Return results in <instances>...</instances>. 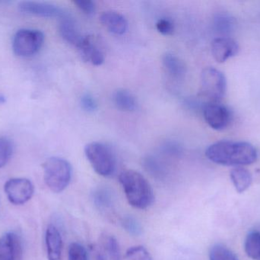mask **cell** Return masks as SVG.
<instances>
[{
  "label": "cell",
  "mask_w": 260,
  "mask_h": 260,
  "mask_svg": "<svg viewBox=\"0 0 260 260\" xmlns=\"http://www.w3.org/2000/svg\"><path fill=\"white\" fill-rule=\"evenodd\" d=\"M6 102V97L3 95L0 94V105Z\"/></svg>",
  "instance_id": "31"
},
{
  "label": "cell",
  "mask_w": 260,
  "mask_h": 260,
  "mask_svg": "<svg viewBox=\"0 0 260 260\" xmlns=\"http://www.w3.org/2000/svg\"><path fill=\"white\" fill-rule=\"evenodd\" d=\"M20 11L29 15L44 18H62L67 15L61 8L44 2L24 1L18 6Z\"/></svg>",
  "instance_id": "10"
},
{
  "label": "cell",
  "mask_w": 260,
  "mask_h": 260,
  "mask_svg": "<svg viewBox=\"0 0 260 260\" xmlns=\"http://www.w3.org/2000/svg\"><path fill=\"white\" fill-rule=\"evenodd\" d=\"M13 143L6 137H0V168L10 160L13 153Z\"/></svg>",
  "instance_id": "24"
},
{
  "label": "cell",
  "mask_w": 260,
  "mask_h": 260,
  "mask_svg": "<svg viewBox=\"0 0 260 260\" xmlns=\"http://www.w3.org/2000/svg\"><path fill=\"white\" fill-rule=\"evenodd\" d=\"M239 45L233 38L219 37L212 43V53L214 59L218 63H224L238 54Z\"/></svg>",
  "instance_id": "12"
},
{
  "label": "cell",
  "mask_w": 260,
  "mask_h": 260,
  "mask_svg": "<svg viewBox=\"0 0 260 260\" xmlns=\"http://www.w3.org/2000/svg\"><path fill=\"white\" fill-rule=\"evenodd\" d=\"M210 260H239L236 255L222 244H215L209 252Z\"/></svg>",
  "instance_id": "22"
},
{
  "label": "cell",
  "mask_w": 260,
  "mask_h": 260,
  "mask_svg": "<svg viewBox=\"0 0 260 260\" xmlns=\"http://www.w3.org/2000/svg\"><path fill=\"white\" fill-rule=\"evenodd\" d=\"M121 224L124 230L133 236H139L142 234V226L134 217H124L122 220Z\"/></svg>",
  "instance_id": "26"
},
{
  "label": "cell",
  "mask_w": 260,
  "mask_h": 260,
  "mask_svg": "<svg viewBox=\"0 0 260 260\" xmlns=\"http://www.w3.org/2000/svg\"><path fill=\"white\" fill-rule=\"evenodd\" d=\"M119 180L130 206L138 209H146L152 204V189L142 174L128 169L120 174Z\"/></svg>",
  "instance_id": "2"
},
{
  "label": "cell",
  "mask_w": 260,
  "mask_h": 260,
  "mask_svg": "<svg viewBox=\"0 0 260 260\" xmlns=\"http://www.w3.org/2000/svg\"><path fill=\"white\" fill-rule=\"evenodd\" d=\"M236 19L226 12L217 14L213 20L214 29L221 37H228L235 31Z\"/></svg>",
  "instance_id": "19"
},
{
  "label": "cell",
  "mask_w": 260,
  "mask_h": 260,
  "mask_svg": "<svg viewBox=\"0 0 260 260\" xmlns=\"http://www.w3.org/2000/svg\"><path fill=\"white\" fill-rule=\"evenodd\" d=\"M113 102L117 109L123 111H133L137 108V101L133 93L126 90H117L113 94Z\"/></svg>",
  "instance_id": "18"
},
{
  "label": "cell",
  "mask_w": 260,
  "mask_h": 260,
  "mask_svg": "<svg viewBox=\"0 0 260 260\" xmlns=\"http://www.w3.org/2000/svg\"><path fill=\"white\" fill-rule=\"evenodd\" d=\"M44 41L43 32L35 29H20L12 40L14 53L21 57H29L36 54Z\"/></svg>",
  "instance_id": "6"
},
{
  "label": "cell",
  "mask_w": 260,
  "mask_h": 260,
  "mask_svg": "<svg viewBox=\"0 0 260 260\" xmlns=\"http://www.w3.org/2000/svg\"><path fill=\"white\" fill-rule=\"evenodd\" d=\"M45 242L48 259L60 260L62 249V237L55 226L50 225L47 227Z\"/></svg>",
  "instance_id": "14"
},
{
  "label": "cell",
  "mask_w": 260,
  "mask_h": 260,
  "mask_svg": "<svg viewBox=\"0 0 260 260\" xmlns=\"http://www.w3.org/2000/svg\"><path fill=\"white\" fill-rule=\"evenodd\" d=\"M8 199L15 206L25 204L33 196L35 187L31 181L25 178L8 180L4 186Z\"/></svg>",
  "instance_id": "7"
},
{
  "label": "cell",
  "mask_w": 260,
  "mask_h": 260,
  "mask_svg": "<svg viewBox=\"0 0 260 260\" xmlns=\"http://www.w3.org/2000/svg\"><path fill=\"white\" fill-rule=\"evenodd\" d=\"M59 32L67 42L76 47L83 38L73 18H70L67 14L61 18Z\"/></svg>",
  "instance_id": "17"
},
{
  "label": "cell",
  "mask_w": 260,
  "mask_h": 260,
  "mask_svg": "<svg viewBox=\"0 0 260 260\" xmlns=\"http://www.w3.org/2000/svg\"><path fill=\"white\" fill-rule=\"evenodd\" d=\"M80 103L82 108L88 112H93L98 108L95 99L89 93H86L81 97Z\"/></svg>",
  "instance_id": "28"
},
{
  "label": "cell",
  "mask_w": 260,
  "mask_h": 260,
  "mask_svg": "<svg viewBox=\"0 0 260 260\" xmlns=\"http://www.w3.org/2000/svg\"><path fill=\"white\" fill-rule=\"evenodd\" d=\"M69 260H88V253L83 246L73 243L69 247Z\"/></svg>",
  "instance_id": "27"
},
{
  "label": "cell",
  "mask_w": 260,
  "mask_h": 260,
  "mask_svg": "<svg viewBox=\"0 0 260 260\" xmlns=\"http://www.w3.org/2000/svg\"><path fill=\"white\" fill-rule=\"evenodd\" d=\"M82 59L94 66H101L105 56L99 41L91 35L83 36L77 47Z\"/></svg>",
  "instance_id": "9"
},
{
  "label": "cell",
  "mask_w": 260,
  "mask_h": 260,
  "mask_svg": "<svg viewBox=\"0 0 260 260\" xmlns=\"http://www.w3.org/2000/svg\"><path fill=\"white\" fill-rule=\"evenodd\" d=\"M99 260H120V250L116 238L111 235H102L97 245Z\"/></svg>",
  "instance_id": "13"
},
{
  "label": "cell",
  "mask_w": 260,
  "mask_h": 260,
  "mask_svg": "<svg viewBox=\"0 0 260 260\" xmlns=\"http://www.w3.org/2000/svg\"><path fill=\"white\" fill-rule=\"evenodd\" d=\"M156 28L164 35H171L174 32V24L167 18H160L156 23Z\"/></svg>",
  "instance_id": "30"
},
{
  "label": "cell",
  "mask_w": 260,
  "mask_h": 260,
  "mask_svg": "<svg viewBox=\"0 0 260 260\" xmlns=\"http://www.w3.org/2000/svg\"><path fill=\"white\" fill-rule=\"evenodd\" d=\"M227 90V80L222 72L207 67L202 72L201 95L207 102H220Z\"/></svg>",
  "instance_id": "5"
},
{
  "label": "cell",
  "mask_w": 260,
  "mask_h": 260,
  "mask_svg": "<svg viewBox=\"0 0 260 260\" xmlns=\"http://www.w3.org/2000/svg\"><path fill=\"white\" fill-rule=\"evenodd\" d=\"M162 64L168 76L174 80L183 79L186 75V66L177 55L166 53L162 57Z\"/></svg>",
  "instance_id": "16"
},
{
  "label": "cell",
  "mask_w": 260,
  "mask_h": 260,
  "mask_svg": "<svg viewBox=\"0 0 260 260\" xmlns=\"http://www.w3.org/2000/svg\"><path fill=\"white\" fill-rule=\"evenodd\" d=\"M101 22L110 32L121 35L128 30V22L124 16L114 11H107L101 15Z\"/></svg>",
  "instance_id": "15"
},
{
  "label": "cell",
  "mask_w": 260,
  "mask_h": 260,
  "mask_svg": "<svg viewBox=\"0 0 260 260\" xmlns=\"http://www.w3.org/2000/svg\"><path fill=\"white\" fill-rule=\"evenodd\" d=\"M44 181L47 187L55 193L67 189L72 178L71 165L65 159L50 157L43 164Z\"/></svg>",
  "instance_id": "3"
},
{
  "label": "cell",
  "mask_w": 260,
  "mask_h": 260,
  "mask_svg": "<svg viewBox=\"0 0 260 260\" xmlns=\"http://www.w3.org/2000/svg\"><path fill=\"white\" fill-rule=\"evenodd\" d=\"M231 179L237 192L239 193L245 192L253 181L251 174L241 166H237L231 171Z\"/></svg>",
  "instance_id": "20"
},
{
  "label": "cell",
  "mask_w": 260,
  "mask_h": 260,
  "mask_svg": "<svg viewBox=\"0 0 260 260\" xmlns=\"http://www.w3.org/2000/svg\"><path fill=\"white\" fill-rule=\"evenodd\" d=\"M93 200L95 206L100 209H108L112 206V195L108 189H97L93 195Z\"/></svg>",
  "instance_id": "23"
},
{
  "label": "cell",
  "mask_w": 260,
  "mask_h": 260,
  "mask_svg": "<svg viewBox=\"0 0 260 260\" xmlns=\"http://www.w3.org/2000/svg\"><path fill=\"white\" fill-rule=\"evenodd\" d=\"M73 3L86 15H91L95 12V3L91 0H76Z\"/></svg>",
  "instance_id": "29"
},
{
  "label": "cell",
  "mask_w": 260,
  "mask_h": 260,
  "mask_svg": "<svg viewBox=\"0 0 260 260\" xmlns=\"http://www.w3.org/2000/svg\"><path fill=\"white\" fill-rule=\"evenodd\" d=\"M21 239L16 234L9 232L0 238V260H22Z\"/></svg>",
  "instance_id": "11"
},
{
  "label": "cell",
  "mask_w": 260,
  "mask_h": 260,
  "mask_svg": "<svg viewBox=\"0 0 260 260\" xmlns=\"http://www.w3.org/2000/svg\"><path fill=\"white\" fill-rule=\"evenodd\" d=\"M85 154L94 170L102 177L113 175L116 169V160L111 150L99 142H91L85 146Z\"/></svg>",
  "instance_id": "4"
},
{
  "label": "cell",
  "mask_w": 260,
  "mask_h": 260,
  "mask_svg": "<svg viewBox=\"0 0 260 260\" xmlns=\"http://www.w3.org/2000/svg\"><path fill=\"white\" fill-rule=\"evenodd\" d=\"M245 251L247 256L253 260H260V232L253 230L247 236Z\"/></svg>",
  "instance_id": "21"
},
{
  "label": "cell",
  "mask_w": 260,
  "mask_h": 260,
  "mask_svg": "<svg viewBox=\"0 0 260 260\" xmlns=\"http://www.w3.org/2000/svg\"><path fill=\"white\" fill-rule=\"evenodd\" d=\"M203 116L206 123L216 131H222L230 125L232 113L220 102H207L203 106Z\"/></svg>",
  "instance_id": "8"
},
{
  "label": "cell",
  "mask_w": 260,
  "mask_h": 260,
  "mask_svg": "<svg viewBox=\"0 0 260 260\" xmlns=\"http://www.w3.org/2000/svg\"><path fill=\"white\" fill-rule=\"evenodd\" d=\"M209 160L224 166H245L256 161L257 151L248 142L221 140L210 145L206 151Z\"/></svg>",
  "instance_id": "1"
},
{
  "label": "cell",
  "mask_w": 260,
  "mask_h": 260,
  "mask_svg": "<svg viewBox=\"0 0 260 260\" xmlns=\"http://www.w3.org/2000/svg\"><path fill=\"white\" fill-rule=\"evenodd\" d=\"M126 260H153L149 252L142 247L136 246L130 247L126 253Z\"/></svg>",
  "instance_id": "25"
}]
</instances>
